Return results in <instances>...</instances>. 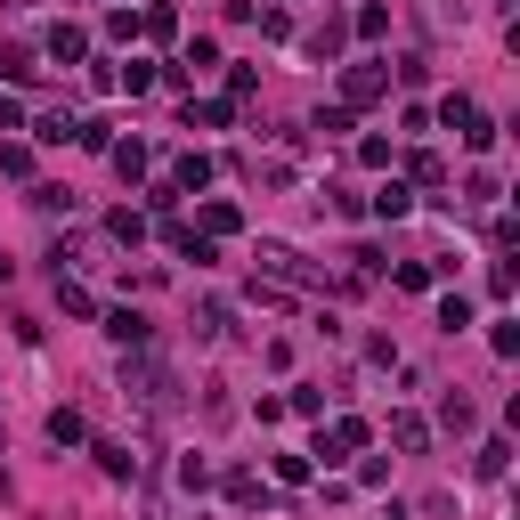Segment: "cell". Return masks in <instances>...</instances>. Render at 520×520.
Wrapping results in <instances>:
<instances>
[{"mask_svg": "<svg viewBox=\"0 0 520 520\" xmlns=\"http://www.w3.org/2000/svg\"><path fill=\"white\" fill-rule=\"evenodd\" d=\"M309 49H317V57H334V49H342V17H325V25L309 33Z\"/></svg>", "mask_w": 520, "mask_h": 520, "instance_id": "obj_24", "label": "cell"}, {"mask_svg": "<svg viewBox=\"0 0 520 520\" xmlns=\"http://www.w3.org/2000/svg\"><path fill=\"white\" fill-rule=\"evenodd\" d=\"M390 439H399L407 455H423V447H431V423H423V415H390Z\"/></svg>", "mask_w": 520, "mask_h": 520, "instance_id": "obj_11", "label": "cell"}, {"mask_svg": "<svg viewBox=\"0 0 520 520\" xmlns=\"http://www.w3.org/2000/svg\"><path fill=\"white\" fill-rule=\"evenodd\" d=\"M504 464H512V447H504V439H488V447H480V480H504Z\"/></svg>", "mask_w": 520, "mask_h": 520, "instance_id": "obj_22", "label": "cell"}, {"mask_svg": "<svg viewBox=\"0 0 520 520\" xmlns=\"http://www.w3.org/2000/svg\"><path fill=\"white\" fill-rule=\"evenodd\" d=\"M439 423H447V431H472L480 415H472V399H447V407H439Z\"/></svg>", "mask_w": 520, "mask_h": 520, "instance_id": "obj_25", "label": "cell"}, {"mask_svg": "<svg viewBox=\"0 0 520 520\" xmlns=\"http://www.w3.org/2000/svg\"><path fill=\"white\" fill-rule=\"evenodd\" d=\"M195 334L220 342V334H228V309H220V301H204V309H195Z\"/></svg>", "mask_w": 520, "mask_h": 520, "instance_id": "obj_21", "label": "cell"}, {"mask_svg": "<svg viewBox=\"0 0 520 520\" xmlns=\"http://www.w3.org/2000/svg\"><path fill=\"white\" fill-rule=\"evenodd\" d=\"M106 155H114V171H122V179H147V171H155L147 139H122V147H106Z\"/></svg>", "mask_w": 520, "mask_h": 520, "instance_id": "obj_7", "label": "cell"}, {"mask_svg": "<svg viewBox=\"0 0 520 520\" xmlns=\"http://www.w3.org/2000/svg\"><path fill=\"white\" fill-rule=\"evenodd\" d=\"M98 325H106V334H114L122 350H139V342H147V317H139V309H106Z\"/></svg>", "mask_w": 520, "mask_h": 520, "instance_id": "obj_5", "label": "cell"}, {"mask_svg": "<svg viewBox=\"0 0 520 520\" xmlns=\"http://www.w3.org/2000/svg\"><path fill=\"white\" fill-rule=\"evenodd\" d=\"M374 98H390V74L366 57V65H350V74H342V106H374Z\"/></svg>", "mask_w": 520, "mask_h": 520, "instance_id": "obj_3", "label": "cell"}, {"mask_svg": "<svg viewBox=\"0 0 520 520\" xmlns=\"http://www.w3.org/2000/svg\"><path fill=\"white\" fill-rule=\"evenodd\" d=\"M0 130H25V106H17L9 90H0Z\"/></svg>", "mask_w": 520, "mask_h": 520, "instance_id": "obj_27", "label": "cell"}, {"mask_svg": "<svg viewBox=\"0 0 520 520\" xmlns=\"http://www.w3.org/2000/svg\"><path fill=\"white\" fill-rule=\"evenodd\" d=\"M57 301H65V317H98V301H90L74 277H65V269H57Z\"/></svg>", "mask_w": 520, "mask_h": 520, "instance_id": "obj_15", "label": "cell"}, {"mask_svg": "<svg viewBox=\"0 0 520 520\" xmlns=\"http://www.w3.org/2000/svg\"><path fill=\"white\" fill-rule=\"evenodd\" d=\"M228 504H244V512H252V504H269V488H260L252 472H228Z\"/></svg>", "mask_w": 520, "mask_h": 520, "instance_id": "obj_16", "label": "cell"}, {"mask_svg": "<svg viewBox=\"0 0 520 520\" xmlns=\"http://www.w3.org/2000/svg\"><path fill=\"white\" fill-rule=\"evenodd\" d=\"M464 325H472V301L447 293V301H439V334H464Z\"/></svg>", "mask_w": 520, "mask_h": 520, "instance_id": "obj_17", "label": "cell"}, {"mask_svg": "<svg viewBox=\"0 0 520 520\" xmlns=\"http://www.w3.org/2000/svg\"><path fill=\"white\" fill-rule=\"evenodd\" d=\"M236 228H244V212H236V204H204V236H212V244H220V236H236Z\"/></svg>", "mask_w": 520, "mask_h": 520, "instance_id": "obj_13", "label": "cell"}, {"mask_svg": "<svg viewBox=\"0 0 520 520\" xmlns=\"http://www.w3.org/2000/svg\"><path fill=\"white\" fill-rule=\"evenodd\" d=\"M106 228H114V244H147V212H114Z\"/></svg>", "mask_w": 520, "mask_h": 520, "instance_id": "obj_19", "label": "cell"}, {"mask_svg": "<svg viewBox=\"0 0 520 520\" xmlns=\"http://www.w3.org/2000/svg\"><path fill=\"white\" fill-rule=\"evenodd\" d=\"M439 122H447V130H455V139H464L472 155H488V147H496V122H488L472 98H447V106H439Z\"/></svg>", "mask_w": 520, "mask_h": 520, "instance_id": "obj_2", "label": "cell"}, {"mask_svg": "<svg viewBox=\"0 0 520 520\" xmlns=\"http://www.w3.org/2000/svg\"><path fill=\"white\" fill-rule=\"evenodd\" d=\"M49 439H57V447H82V415L57 407V415H49Z\"/></svg>", "mask_w": 520, "mask_h": 520, "instance_id": "obj_18", "label": "cell"}, {"mask_svg": "<svg viewBox=\"0 0 520 520\" xmlns=\"http://www.w3.org/2000/svg\"><path fill=\"white\" fill-rule=\"evenodd\" d=\"M228 114H236V98H204V106L187 98V122H195V130H228Z\"/></svg>", "mask_w": 520, "mask_h": 520, "instance_id": "obj_10", "label": "cell"}, {"mask_svg": "<svg viewBox=\"0 0 520 520\" xmlns=\"http://www.w3.org/2000/svg\"><path fill=\"white\" fill-rule=\"evenodd\" d=\"M139 33H147V41H171V33H179V9H171V0H155V9H139Z\"/></svg>", "mask_w": 520, "mask_h": 520, "instance_id": "obj_12", "label": "cell"}, {"mask_svg": "<svg viewBox=\"0 0 520 520\" xmlns=\"http://www.w3.org/2000/svg\"><path fill=\"white\" fill-rule=\"evenodd\" d=\"M358 447H366V423H358V415H342L334 431L317 439V455H325V464H342V455H358Z\"/></svg>", "mask_w": 520, "mask_h": 520, "instance_id": "obj_4", "label": "cell"}, {"mask_svg": "<svg viewBox=\"0 0 520 520\" xmlns=\"http://www.w3.org/2000/svg\"><path fill=\"white\" fill-rule=\"evenodd\" d=\"M98 464H106V480H130V472H139V455L114 447V439H98Z\"/></svg>", "mask_w": 520, "mask_h": 520, "instance_id": "obj_14", "label": "cell"}, {"mask_svg": "<svg viewBox=\"0 0 520 520\" xmlns=\"http://www.w3.org/2000/svg\"><path fill=\"white\" fill-rule=\"evenodd\" d=\"M82 49H90L82 25H49V57H57V65H82Z\"/></svg>", "mask_w": 520, "mask_h": 520, "instance_id": "obj_6", "label": "cell"}, {"mask_svg": "<svg viewBox=\"0 0 520 520\" xmlns=\"http://www.w3.org/2000/svg\"><path fill=\"white\" fill-rule=\"evenodd\" d=\"M407 212H415V187H407V179H390V187L374 195V220H407Z\"/></svg>", "mask_w": 520, "mask_h": 520, "instance_id": "obj_8", "label": "cell"}, {"mask_svg": "<svg viewBox=\"0 0 520 520\" xmlns=\"http://www.w3.org/2000/svg\"><path fill=\"white\" fill-rule=\"evenodd\" d=\"M204 179H212V155H179V163H171V187H179V195H195Z\"/></svg>", "mask_w": 520, "mask_h": 520, "instance_id": "obj_9", "label": "cell"}, {"mask_svg": "<svg viewBox=\"0 0 520 520\" xmlns=\"http://www.w3.org/2000/svg\"><path fill=\"white\" fill-rule=\"evenodd\" d=\"M122 390H139V407H155V415H171V366L139 342V350H130L122 358Z\"/></svg>", "mask_w": 520, "mask_h": 520, "instance_id": "obj_1", "label": "cell"}, {"mask_svg": "<svg viewBox=\"0 0 520 520\" xmlns=\"http://www.w3.org/2000/svg\"><path fill=\"white\" fill-rule=\"evenodd\" d=\"M358 33H366V41H382V33H390V9H382V0H366V9H358Z\"/></svg>", "mask_w": 520, "mask_h": 520, "instance_id": "obj_23", "label": "cell"}, {"mask_svg": "<svg viewBox=\"0 0 520 520\" xmlns=\"http://www.w3.org/2000/svg\"><path fill=\"white\" fill-rule=\"evenodd\" d=\"M33 139H49V147H65V139H74V114H41V122H33Z\"/></svg>", "mask_w": 520, "mask_h": 520, "instance_id": "obj_20", "label": "cell"}, {"mask_svg": "<svg viewBox=\"0 0 520 520\" xmlns=\"http://www.w3.org/2000/svg\"><path fill=\"white\" fill-rule=\"evenodd\" d=\"M0 74H17V82H25V74H33V49H0Z\"/></svg>", "mask_w": 520, "mask_h": 520, "instance_id": "obj_26", "label": "cell"}]
</instances>
